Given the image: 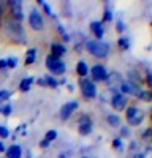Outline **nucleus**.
<instances>
[{"label":"nucleus","instance_id":"nucleus-1","mask_svg":"<svg viewBox=\"0 0 152 158\" xmlns=\"http://www.w3.org/2000/svg\"><path fill=\"white\" fill-rule=\"evenodd\" d=\"M3 30H5V35L16 44H27V33H25L21 22L13 21L11 18H6L3 21Z\"/></svg>","mask_w":152,"mask_h":158},{"label":"nucleus","instance_id":"nucleus-2","mask_svg":"<svg viewBox=\"0 0 152 158\" xmlns=\"http://www.w3.org/2000/svg\"><path fill=\"white\" fill-rule=\"evenodd\" d=\"M86 51L91 54L92 57L98 59V60H105L109 57L111 54V43L105 41V40H94V38H89L84 41Z\"/></svg>","mask_w":152,"mask_h":158},{"label":"nucleus","instance_id":"nucleus-3","mask_svg":"<svg viewBox=\"0 0 152 158\" xmlns=\"http://www.w3.org/2000/svg\"><path fill=\"white\" fill-rule=\"evenodd\" d=\"M44 65H46V68H48L49 74H51V76H54V77H57V76H63V74L67 73V63L63 62L62 59H57V57L51 56V54L46 56V59H44Z\"/></svg>","mask_w":152,"mask_h":158},{"label":"nucleus","instance_id":"nucleus-4","mask_svg":"<svg viewBox=\"0 0 152 158\" xmlns=\"http://www.w3.org/2000/svg\"><path fill=\"white\" fill-rule=\"evenodd\" d=\"M79 90H81V95L84 100L87 101H92L98 97V87L94 81H91L89 77L79 79Z\"/></svg>","mask_w":152,"mask_h":158},{"label":"nucleus","instance_id":"nucleus-5","mask_svg":"<svg viewBox=\"0 0 152 158\" xmlns=\"http://www.w3.org/2000/svg\"><path fill=\"white\" fill-rule=\"evenodd\" d=\"M125 118L129 122L130 127H139L144 118H146V112L143 109H139L138 106H127L125 108Z\"/></svg>","mask_w":152,"mask_h":158},{"label":"nucleus","instance_id":"nucleus-6","mask_svg":"<svg viewBox=\"0 0 152 158\" xmlns=\"http://www.w3.org/2000/svg\"><path fill=\"white\" fill-rule=\"evenodd\" d=\"M27 21H29V27L33 30V32H41L44 29V16H43V11H40L38 8H32L29 16H27Z\"/></svg>","mask_w":152,"mask_h":158},{"label":"nucleus","instance_id":"nucleus-7","mask_svg":"<svg viewBox=\"0 0 152 158\" xmlns=\"http://www.w3.org/2000/svg\"><path fill=\"white\" fill-rule=\"evenodd\" d=\"M89 74H91L89 79L97 84V82H106L108 76H109V71L105 67V63H95V65H92V67H89Z\"/></svg>","mask_w":152,"mask_h":158},{"label":"nucleus","instance_id":"nucleus-8","mask_svg":"<svg viewBox=\"0 0 152 158\" xmlns=\"http://www.w3.org/2000/svg\"><path fill=\"white\" fill-rule=\"evenodd\" d=\"M79 104H81L79 100H70V101H67V103H63L62 108H60V111H59L60 120H63V122L70 120V118L73 117V114L79 109Z\"/></svg>","mask_w":152,"mask_h":158},{"label":"nucleus","instance_id":"nucleus-9","mask_svg":"<svg viewBox=\"0 0 152 158\" xmlns=\"http://www.w3.org/2000/svg\"><path fill=\"white\" fill-rule=\"evenodd\" d=\"M94 131V120L87 112L81 114L78 118V133L81 136H89Z\"/></svg>","mask_w":152,"mask_h":158},{"label":"nucleus","instance_id":"nucleus-10","mask_svg":"<svg viewBox=\"0 0 152 158\" xmlns=\"http://www.w3.org/2000/svg\"><path fill=\"white\" fill-rule=\"evenodd\" d=\"M109 104H111V108L116 112H120V111H125V108L129 106V98H127L125 95H122L120 92H117V94L111 95Z\"/></svg>","mask_w":152,"mask_h":158},{"label":"nucleus","instance_id":"nucleus-11","mask_svg":"<svg viewBox=\"0 0 152 158\" xmlns=\"http://www.w3.org/2000/svg\"><path fill=\"white\" fill-rule=\"evenodd\" d=\"M8 8H10V13H11V19L13 21H18L21 22L24 19V13H22V2L21 0H11V2L6 3Z\"/></svg>","mask_w":152,"mask_h":158},{"label":"nucleus","instance_id":"nucleus-12","mask_svg":"<svg viewBox=\"0 0 152 158\" xmlns=\"http://www.w3.org/2000/svg\"><path fill=\"white\" fill-rule=\"evenodd\" d=\"M89 29H91V32L95 36L94 40H101L105 36V32H106V27L101 21H92L91 24H89Z\"/></svg>","mask_w":152,"mask_h":158},{"label":"nucleus","instance_id":"nucleus-13","mask_svg":"<svg viewBox=\"0 0 152 158\" xmlns=\"http://www.w3.org/2000/svg\"><path fill=\"white\" fill-rule=\"evenodd\" d=\"M49 51H51V56H54L57 59H62L68 52V48L63 44V43H51Z\"/></svg>","mask_w":152,"mask_h":158},{"label":"nucleus","instance_id":"nucleus-14","mask_svg":"<svg viewBox=\"0 0 152 158\" xmlns=\"http://www.w3.org/2000/svg\"><path fill=\"white\" fill-rule=\"evenodd\" d=\"M22 155H24V152L19 144H11L5 150V158H22Z\"/></svg>","mask_w":152,"mask_h":158},{"label":"nucleus","instance_id":"nucleus-15","mask_svg":"<svg viewBox=\"0 0 152 158\" xmlns=\"http://www.w3.org/2000/svg\"><path fill=\"white\" fill-rule=\"evenodd\" d=\"M76 74L79 76V79H84L89 76V63L86 60H78V63H76Z\"/></svg>","mask_w":152,"mask_h":158},{"label":"nucleus","instance_id":"nucleus-16","mask_svg":"<svg viewBox=\"0 0 152 158\" xmlns=\"http://www.w3.org/2000/svg\"><path fill=\"white\" fill-rule=\"evenodd\" d=\"M105 120H106V123L111 127V128H119L120 127V117H119V114H116V112H109V114H106V117H105Z\"/></svg>","mask_w":152,"mask_h":158},{"label":"nucleus","instance_id":"nucleus-17","mask_svg":"<svg viewBox=\"0 0 152 158\" xmlns=\"http://www.w3.org/2000/svg\"><path fill=\"white\" fill-rule=\"evenodd\" d=\"M36 54H38V49L36 48H29V51L25 52V59H24V65L29 67V65H33L36 60Z\"/></svg>","mask_w":152,"mask_h":158},{"label":"nucleus","instance_id":"nucleus-18","mask_svg":"<svg viewBox=\"0 0 152 158\" xmlns=\"http://www.w3.org/2000/svg\"><path fill=\"white\" fill-rule=\"evenodd\" d=\"M35 82V77L33 76H27V77H22L21 82H19V90L21 92H29L32 89V84Z\"/></svg>","mask_w":152,"mask_h":158},{"label":"nucleus","instance_id":"nucleus-19","mask_svg":"<svg viewBox=\"0 0 152 158\" xmlns=\"http://www.w3.org/2000/svg\"><path fill=\"white\" fill-rule=\"evenodd\" d=\"M117 46H119V49H122V51H130V48H132V40H130V36L120 35V36L117 38Z\"/></svg>","mask_w":152,"mask_h":158},{"label":"nucleus","instance_id":"nucleus-20","mask_svg":"<svg viewBox=\"0 0 152 158\" xmlns=\"http://www.w3.org/2000/svg\"><path fill=\"white\" fill-rule=\"evenodd\" d=\"M36 3H38V5H40V6L44 10V13H46V15H48L49 18H54V19H57V15L53 11V8H51V5H49L48 2H44V0H38Z\"/></svg>","mask_w":152,"mask_h":158},{"label":"nucleus","instance_id":"nucleus-21","mask_svg":"<svg viewBox=\"0 0 152 158\" xmlns=\"http://www.w3.org/2000/svg\"><path fill=\"white\" fill-rule=\"evenodd\" d=\"M44 82H46V87H51V89H57L59 87V81L51 76V74H44Z\"/></svg>","mask_w":152,"mask_h":158},{"label":"nucleus","instance_id":"nucleus-22","mask_svg":"<svg viewBox=\"0 0 152 158\" xmlns=\"http://www.w3.org/2000/svg\"><path fill=\"white\" fill-rule=\"evenodd\" d=\"M57 136H59V133H57V130H54V128H51V130H48L46 133H44V141H48L49 144L51 142H54L56 139H57Z\"/></svg>","mask_w":152,"mask_h":158},{"label":"nucleus","instance_id":"nucleus-23","mask_svg":"<svg viewBox=\"0 0 152 158\" xmlns=\"http://www.w3.org/2000/svg\"><path fill=\"white\" fill-rule=\"evenodd\" d=\"M132 136V130L130 127H127V125H120L119 127V138H130Z\"/></svg>","mask_w":152,"mask_h":158},{"label":"nucleus","instance_id":"nucleus-24","mask_svg":"<svg viewBox=\"0 0 152 158\" xmlns=\"http://www.w3.org/2000/svg\"><path fill=\"white\" fill-rule=\"evenodd\" d=\"M11 92L6 90V89H0V104H5L10 98H11Z\"/></svg>","mask_w":152,"mask_h":158},{"label":"nucleus","instance_id":"nucleus-25","mask_svg":"<svg viewBox=\"0 0 152 158\" xmlns=\"http://www.w3.org/2000/svg\"><path fill=\"white\" fill-rule=\"evenodd\" d=\"M112 19H114V13H112V10H111L109 6L105 8V10H103V21H101V22H103V24H105V22H111Z\"/></svg>","mask_w":152,"mask_h":158},{"label":"nucleus","instance_id":"nucleus-26","mask_svg":"<svg viewBox=\"0 0 152 158\" xmlns=\"http://www.w3.org/2000/svg\"><path fill=\"white\" fill-rule=\"evenodd\" d=\"M111 146H112V149H116V150H122L124 149V139L119 138V136H116V138L111 141Z\"/></svg>","mask_w":152,"mask_h":158},{"label":"nucleus","instance_id":"nucleus-27","mask_svg":"<svg viewBox=\"0 0 152 158\" xmlns=\"http://www.w3.org/2000/svg\"><path fill=\"white\" fill-rule=\"evenodd\" d=\"M18 65H19L18 57H8V59H6V68L15 70V68H18Z\"/></svg>","mask_w":152,"mask_h":158},{"label":"nucleus","instance_id":"nucleus-28","mask_svg":"<svg viewBox=\"0 0 152 158\" xmlns=\"http://www.w3.org/2000/svg\"><path fill=\"white\" fill-rule=\"evenodd\" d=\"M13 112V106H11V103H5L3 106H2V115L5 117H10Z\"/></svg>","mask_w":152,"mask_h":158},{"label":"nucleus","instance_id":"nucleus-29","mask_svg":"<svg viewBox=\"0 0 152 158\" xmlns=\"http://www.w3.org/2000/svg\"><path fill=\"white\" fill-rule=\"evenodd\" d=\"M125 30H127L125 22H124L122 19H117V22H116V32H117V33H124Z\"/></svg>","mask_w":152,"mask_h":158},{"label":"nucleus","instance_id":"nucleus-30","mask_svg":"<svg viewBox=\"0 0 152 158\" xmlns=\"http://www.w3.org/2000/svg\"><path fill=\"white\" fill-rule=\"evenodd\" d=\"M10 136V130H8V127L6 125H0V139H6Z\"/></svg>","mask_w":152,"mask_h":158},{"label":"nucleus","instance_id":"nucleus-31","mask_svg":"<svg viewBox=\"0 0 152 158\" xmlns=\"http://www.w3.org/2000/svg\"><path fill=\"white\" fill-rule=\"evenodd\" d=\"M6 70V59H0V71Z\"/></svg>","mask_w":152,"mask_h":158},{"label":"nucleus","instance_id":"nucleus-32","mask_svg":"<svg viewBox=\"0 0 152 158\" xmlns=\"http://www.w3.org/2000/svg\"><path fill=\"white\" fill-rule=\"evenodd\" d=\"M49 146H51V144H49L48 141H44V139H41V141H40V147H41V149H48Z\"/></svg>","mask_w":152,"mask_h":158},{"label":"nucleus","instance_id":"nucleus-33","mask_svg":"<svg viewBox=\"0 0 152 158\" xmlns=\"http://www.w3.org/2000/svg\"><path fill=\"white\" fill-rule=\"evenodd\" d=\"M141 136L144 139H149L150 138V128H146V131H144V133H141Z\"/></svg>","mask_w":152,"mask_h":158},{"label":"nucleus","instance_id":"nucleus-34","mask_svg":"<svg viewBox=\"0 0 152 158\" xmlns=\"http://www.w3.org/2000/svg\"><path fill=\"white\" fill-rule=\"evenodd\" d=\"M133 158H146V152H136Z\"/></svg>","mask_w":152,"mask_h":158},{"label":"nucleus","instance_id":"nucleus-35","mask_svg":"<svg viewBox=\"0 0 152 158\" xmlns=\"http://www.w3.org/2000/svg\"><path fill=\"white\" fill-rule=\"evenodd\" d=\"M5 150H6L5 142H3V141H0V153H5Z\"/></svg>","mask_w":152,"mask_h":158},{"label":"nucleus","instance_id":"nucleus-36","mask_svg":"<svg viewBox=\"0 0 152 158\" xmlns=\"http://www.w3.org/2000/svg\"><path fill=\"white\" fill-rule=\"evenodd\" d=\"M136 146H138V144H136L135 141H132V144H130V149H132V150H135V149H136Z\"/></svg>","mask_w":152,"mask_h":158},{"label":"nucleus","instance_id":"nucleus-37","mask_svg":"<svg viewBox=\"0 0 152 158\" xmlns=\"http://www.w3.org/2000/svg\"><path fill=\"white\" fill-rule=\"evenodd\" d=\"M25 158H32V152H30V150L25 152Z\"/></svg>","mask_w":152,"mask_h":158},{"label":"nucleus","instance_id":"nucleus-38","mask_svg":"<svg viewBox=\"0 0 152 158\" xmlns=\"http://www.w3.org/2000/svg\"><path fill=\"white\" fill-rule=\"evenodd\" d=\"M68 90H70V92H74V85H73V84H68Z\"/></svg>","mask_w":152,"mask_h":158},{"label":"nucleus","instance_id":"nucleus-39","mask_svg":"<svg viewBox=\"0 0 152 158\" xmlns=\"http://www.w3.org/2000/svg\"><path fill=\"white\" fill-rule=\"evenodd\" d=\"M2 106H3V104H0V114H2Z\"/></svg>","mask_w":152,"mask_h":158},{"label":"nucleus","instance_id":"nucleus-40","mask_svg":"<svg viewBox=\"0 0 152 158\" xmlns=\"http://www.w3.org/2000/svg\"><path fill=\"white\" fill-rule=\"evenodd\" d=\"M81 158H89V156H81Z\"/></svg>","mask_w":152,"mask_h":158},{"label":"nucleus","instance_id":"nucleus-41","mask_svg":"<svg viewBox=\"0 0 152 158\" xmlns=\"http://www.w3.org/2000/svg\"><path fill=\"white\" fill-rule=\"evenodd\" d=\"M0 158H5V156H0Z\"/></svg>","mask_w":152,"mask_h":158}]
</instances>
